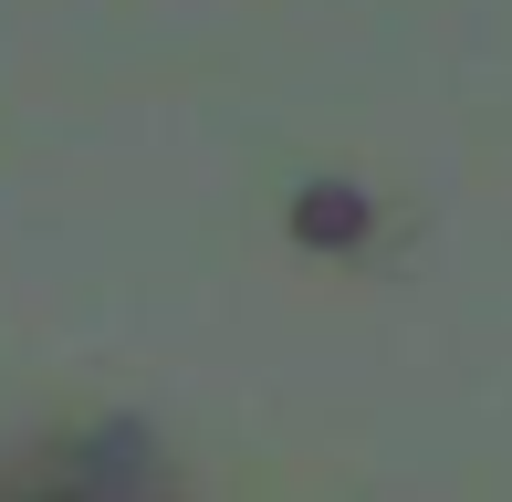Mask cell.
Masks as SVG:
<instances>
[{
	"label": "cell",
	"mask_w": 512,
	"mask_h": 502,
	"mask_svg": "<svg viewBox=\"0 0 512 502\" xmlns=\"http://www.w3.org/2000/svg\"><path fill=\"white\" fill-rule=\"evenodd\" d=\"M366 189L356 178H304V189H293V210H283V231H293V251H356L366 241Z\"/></svg>",
	"instance_id": "1"
}]
</instances>
